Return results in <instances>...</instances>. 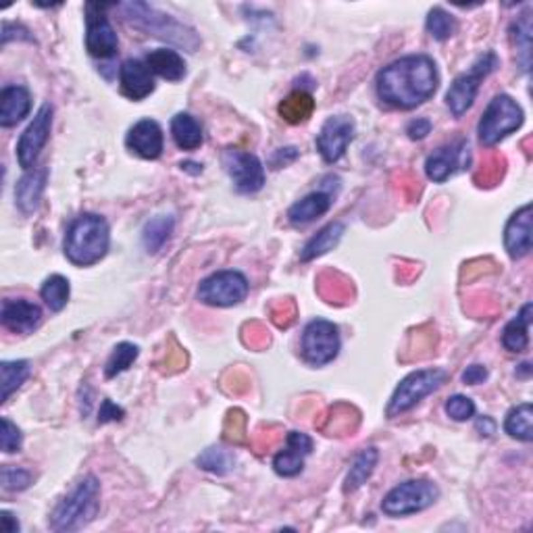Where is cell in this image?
I'll return each mask as SVG.
<instances>
[{
	"label": "cell",
	"mask_w": 533,
	"mask_h": 533,
	"mask_svg": "<svg viewBox=\"0 0 533 533\" xmlns=\"http://www.w3.org/2000/svg\"><path fill=\"white\" fill-rule=\"evenodd\" d=\"M32 111L30 90L23 86H6L0 92V126L13 127Z\"/></svg>",
	"instance_id": "obj_21"
},
{
	"label": "cell",
	"mask_w": 533,
	"mask_h": 533,
	"mask_svg": "<svg viewBox=\"0 0 533 533\" xmlns=\"http://www.w3.org/2000/svg\"><path fill=\"white\" fill-rule=\"evenodd\" d=\"M332 202V194L311 192L309 196H304L303 201L292 204L288 210V221L292 225H309L321 215H325L327 210H330Z\"/></svg>",
	"instance_id": "obj_23"
},
{
	"label": "cell",
	"mask_w": 533,
	"mask_h": 533,
	"mask_svg": "<svg viewBox=\"0 0 533 533\" xmlns=\"http://www.w3.org/2000/svg\"><path fill=\"white\" fill-rule=\"evenodd\" d=\"M248 296V279L240 271H217L198 285V300L210 306H234Z\"/></svg>",
	"instance_id": "obj_9"
},
{
	"label": "cell",
	"mask_w": 533,
	"mask_h": 533,
	"mask_svg": "<svg viewBox=\"0 0 533 533\" xmlns=\"http://www.w3.org/2000/svg\"><path fill=\"white\" fill-rule=\"evenodd\" d=\"M437 84L440 78L434 59L408 54L378 73V97L389 107L411 111L434 97Z\"/></svg>",
	"instance_id": "obj_1"
},
{
	"label": "cell",
	"mask_w": 533,
	"mask_h": 533,
	"mask_svg": "<svg viewBox=\"0 0 533 533\" xmlns=\"http://www.w3.org/2000/svg\"><path fill=\"white\" fill-rule=\"evenodd\" d=\"M427 32L429 36L440 40V42H444V40L453 38L456 30H459V23H456V19L450 15V13L446 9H442V6H435V9H432L427 13Z\"/></svg>",
	"instance_id": "obj_36"
},
{
	"label": "cell",
	"mask_w": 533,
	"mask_h": 533,
	"mask_svg": "<svg viewBox=\"0 0 533 533\" xmlns=\"http://www.w3.org/2000/svg\"><path fill=\"white\" fill-rule=\"evenodd\" d=\"M313 453V440L306 434L290 432L285 437V450L276 454L273 469L282 477L298 475L304 467V456Z\"/></svg>",
	"instance_id": "obj_18"
},
{
	"label": "cell",
	"mask_w": 533,
	"mask_h": 533,
	"mask_svg": "<svg viewBox=\"0 0 533 533\" xmlns=\"http://www.w3.org/2000/svg\"><path fill=\"white\" fill-rule=\"evenodd\" d=\"M354 121L348 115H336L330 117L317 136V150L325 163H336L344 156L346 148L354 140Z\"/></svg>",
	"instance_id": "obj_14"
},
{
	"label": "cell",
	"mask_w": 533,
	"mask_h": 533,
	"mask_svg": "<svg viewBox=\"0 0 533 533\" xmlns=\"http://www.w3.org/2000/svg\"><path fill=\"white\" fill-rule=\"evenodd\" d=\"M0 446L6 454L19 453L22 448V432H19L15 423H11V419L3 416V434H0Z\"/></svg>",
	"instance_id": "obj_40"
},
{
	"label": "cell",
	"mask_w": 533,
	"mask_h": 533,
	"mask_svg": "<svg viewBox=\"0 0 533 533\" xmlns=\"http://www.w3.org/2000/svg\"><path fill=\"white\" fill-rule=\"evenodd\" d=\"M469 159V145L464 140H459L450 146L437 148L434 154H429L425 161V173L432 182L442 183L446 182L448 177L459 173V171L467 169Z\"/></svg>",
	"instance_id": "obj_15"
},
{
	"label": "cell",
	"mask_w": 533,
	"mask_h": 533,
	"mask_svg": "<svg viewBox=\"0 0 533 533\" xmlns=\"http://www.w3.org/2000/svg\"><path fill=\"white\" fill-rule=\"evenodd\" d=\"M446 415L453 421H467L475 415V402L463 394H454L446 400Z\"/></svg>",
	"instance_id": "obj_38"
},
{
	"label": "cell",
	"mask_w": 533,
	"mask_h": 533,
	"mask_svg": "<svg viewBox=\"0 0 533 533\" xmlns=\"http://www.w3.org/2000/svg\"><path fill=\"white\" fill-rule=\"evenodd\" d=\"M504 248L510 258H523L531 250V204H525L504 228Z\"/></svg>",
	"instance_id": "obj_19"
},
{
	"label": "cell",
	"mask_w": 533,
	"mask_h": 533,
	"mask_svg": "<svg viewBox=\"0 0 533 533\" xmlns=\"http://www.w3.org/2000/svg\"><path fill=\"white\" fill-rule=\"evenodd\" d=\"M163 129L154 119H142L127 132L126 145L142 159L154 161L163 153Z\"/></svg>",
	"instance_id": "obj_17"
},
{
	"label": "cell",
	"mask_w": 533,
	"mask_h": 533,
	"mask_svg": "<svg viewBox=\"0 0 533 533\" xmlns=\"http://www.w3.org/2000/svg\"><path fill=\"white\" fill-rule=\"evenodd\" d=\"M234 463H236V456L229 453V450L225 448H207L204 453L198 456L196 464L204 471H209V473H215V475H225L229 473L231 469H234Z\"/></svg>",
	"instance_id": "obj_34"
},
{
	"label": "cell",
	"mask_w": 533,
	"mask_h": 533,
	"mask_svg": "<svg viewBox=\"0 0 533 533\" xmlns=\"http://www.w3.org/2000/svg\"><path fill=\"white\" fill-rule=\"evenodd\" d=\"M138 354H140V348L136 344H129V341H121V344L115 346L105 367L107 378H117L119 373L127 371V369L134 365V360L138 359Z\"/></svg>",
	"instance_id": "obj_37"
},
{
	"label": "cell",
	"mask_w": 533,
	"mask_h": 533,
	"mask_svg": "<svg viewBox=\"0 0 533 533\" xmlns=\"http://www.w3.org/2000/svg\"><path fill=\"white\" fill-rule=\"evenodd\" d=\"M477 432L490 437L491 434H496V421L491 419V416H480V419H477Z\"/></svg>",
	"instance_id": "obj_45"
},
{
	"label": "cell",
	"mask_w": 533,
	"mask_h": 533,
	"mask_svg": "<svg viewBox=\"0 0 533 533\" xmlns=\"http://www.w3.org/2000/svg\"><path fill=\"white\" fill-rule=\"evenodd\" d=\"M105 9L102 5H86V51L97 59H111L119 49V38Z\"/></svg>",
	"instance_id": "obj_12"
},
{
	"label": "cell",
	"mask_w": 533,
	"mask_h": 533,
	"mask_svg": "<svg viewBox=\"0 0 533 533\" xmlns=\"http://www.w3.org/2000/svg\"><path fill=\"white\" fill-rule=\"evenodd\" d=\"M504 432L521 442L533 440V408L529 402L510 408L507 419H504Z\"/></svg>",
	"instance_id": "obj_30"
},
{
	"label": "cell",
	"mask_w": 533,
	"mask_h": 533,
	"mask_svg": "<svg viewBox=\"0 0 533 533\" xmlns=\"http://www.w3.org/2000/svg\"><path fill=\"white\" fill-rule=\"evenodd\" d=\"M145 63L148 70L159 75V78L167 81H180L186 78V63L180 57V52L171 49H156L146 54Z\"/></svg>",
	"instance_id": "obj_24"
},
{
	"label": "cell",
	"mask_w": 533,
	"mask_h": 533,
	"mask_svg": "<svg viewBox=\"0 0 533 533\" xmlns=\"http://www.w3.org/2000/svg\"><path fill=\"white\" fill-rule=\"evenodd\" d=\"M223 167L234 182L238 192L255 194L265 186V167L252 153L228 148L223 153Z\"/></svg>",
	"instance_id": "obj_11"
},
{
	"label": "cell",
	"mask_w": 533,
	"mask_h": 533,
	"mask_svg": "<svg viewBox=\"0 0 533 533\" xmlns=\"http://www.w3.org/2000/svg\"><path fill=\"white\" fill-rule=\"evenodd\" d=\"M173 217L156 215L142 229V244L148 252H159L173 234Z\"/></svg>",
	"instance_id": "obj_31"
},
{
	"label": "cell",
	"mask_w": 533,
	"mask_h": 533,
	"mask_svg": "<svg viewBox=\"0 0 533 533\" xmlns=\"http://www.w3.org/2000/svg\"><path fill=\"white\" fill-rule=\"evenodd\" d=\"M52 115H54L52 105L40 107L36 117H33L30 126L25 127V132L22 134V138H19V142H17V161H19V165L27 171L36 165L40 153H42V148L46 146V142H49V138H51Z\"/></svg>",
	"instance_id": "obj_13"
},
{
	"label": "cell",
	"mask_w": 533,
	"mask_h": 533,
	"mask_svg": "<svg viewBox=\"0 0 533 533\" xmlns=\"http://www.w3.org/2000/svg\"><path fill=\"white\" fill-rule=\"evenodd\" d=\"M46 169H30L27 173L17 182L15 186V202L23 215H32L38 209L42 201L44 188H46Z\"/></svg>",
	"instance_id": "obj_22"
},
{
	"label": "cell",
	"mask_w": 533,
	"mask_h": 533,
	"mask_svg": "<svg viewBox=\"0 0 533 533\" xmlns=\"http://www.w3.org/2000/svg\"><path fill=\"white\" fill-rule=\"evenodd\" d=\"M0 525H3V531L5 533H17L19 531L17 519L13 517L9 510H3V517H0Z\"/></svg>",
	"instance_id": "obj_46"
},
{
	"label": "cell",
	"mask_w": 533,
	"mask_h": 533,
	"mask_svg": "<svg viewBox=\"0 0 533 533\" xmlns=\"http://www.w3.org/2000/svg\"><path fill=\"white\" fill-rule=\"evenodd\" d=\"M100 509V483L88 475L54 507L49 519L54 531H78L94 521Z\"/></svg>",
	"instance_id": "obj_3"
},
{
	"label": "cell",
	"mask_w": 533,
	"mask_h": 533,
	"mask_svg": "<svg viewBox=\"0 0 533 533\" xmlns=\"http://www.w3.org/2000/svg\"><path fill=\"white\" fill-rule=\"evenodd\" d=\"M0 373H3V402H6L9 396L30 378V363L27 360H5L0 365Z\"/></svg>",
	"instance_id": "obj_35"
},
{
	"label": "cell",
	"mask_w": 533,
	"mask_h": 533,
	"mask_svg": "<svg viewBox=\"0 0 533 533\" xmlns=\"http://www.w3.org/2000/svg\"><path fill=\"white\" fill-rule=\"evenodd\" d=\"M340 332L332 321L315 319L304 327L303 333V357L309 365H327L340 352Z\"/></svg>",
	"instance_id": "obj_10"
},
{
	"label": "cell",
	"mask_w": 533,
	"mask_h": 533,
	"mask_svg": "<svg viewBox=\"0 0 533 533\" xmlns=\"http://www.w3.org/2000/svg\"><path fill=\"white\" fill-rule=\"evenodd\" d=\"M296 159H298V150L294 148V146H288V148H279L277 153L271 156V165L276 167V169H279V167L288 165V163L296 161Z\"/></svg>",
	"instance_id": "obj_44"
},
{
	"label": "cell",
	"mask_w": 533,
	"mask_h": 533,
	"mask_svg": "<svg viewBox=\"0 0 533 533\" xmlns=\"http://www.w3.org/2000/svg\"><path fill=\"white\" fill-rule=\"evenodd\" d=\"M123 408L115 405L113 400L105 398L102 400V407H100V413H98V423H108V421H121L123 419Z\"/></svg>",
	"instance_id": "obj_41"
},
{
	"label": "cell",
	"mask_w": 533,
	"mask_h": 533,
	"mask_svg": "<svg viewBox=\"0 0 533 533\" xmlns=\"http://www.w3.org/2000/svg\"><path fill=\"white\" fill-rule=\"evenodd\" d=\"M121 92L129 100H145L154 92V78L146 63L138 59H127L119 71Z\"/></svg>",
	"instance_id": "obj_20"
},
{
	"label": "cell",
	"mask_w": 533,
	"mask_h": 533,
	"mask_svg": "<svg viewBox=\"0 0 533 533\" xmlns=\"http://www.w3.org/2000/svg\"><path fill=\"white\" fill-rule=\"evenodd\" d=\"M121 11L129 23H134L136 27H140V30L153 33V36L156 38L167 40V42H173L177 46H183V49L190 52H194L198 49V44H201V40H198L192 27L183 25L171 15L156 11L154 6L145 5V3H127V5H121Z\"/></svg>",
	"instance_id": "obj_4"
},
{
	"label": "cell",
	"mask_w": 533,
	"mask_h": 533,
	"mask_svg": "<svg viewBox=\"0 0 533 533\" xmlns=\"http://www.w3.org/2000/svg\"><path fill=\"white\" fill-rule=\"evenodd\" d=\"M70 279L63 276H51L46 282L42 284V290H40V296L49 306L51 311L59 313L63 311L67 306V300H70Z\"/></svg>",
	"instance_id": "obj_33"
},
{
	"label": "cell",
	"mask_w": 533,
	"mask_h": 533,
	"mask_svg": "<svg viewBox=\"0 0 533 533\" xmlns=\"http://www.w3.org/2000/svg\"><path fill=\"white\" fill-rule=\"evenodd\" d=\"M407 134L411 136V140H423L427 134H432V121H429V119H413L407 126Z\"/></svg>",
	"instance_id": "obj_43"
},
{
	"label": "cell",
	"mask_w": 533,
	"mask_h": 533,
	"mask_svg": "<svg viewBox=\"0 0 533 533\" xmlns=\"http://www.w3.org/2000/svg\"><path fill=\"white\" fill-rule=\"evenodd\" d=\"M313 111H315V100L309 92L296 90L292 92L290 97H285L279 105V115H282L284 121L292 123V126H298V123H304L311 117Z\"/></svg>",
	"instance_id": "obj_29"
},
{
	"label": "cell",
	"mask_w": 533,
	"mask_h": 533,
	"mask_svg": "<svg viewBox=\"0 0 533 533\" xmlns=\"http://www.w3.org/2000/svg\"><path fill=\"white\" fill-rule=\"evenodd\" d=\"M32 473L17 467H3V488L6 491H22L30 488Z\"/></svg>",
	"instance_id": "obj_39"
},
{
	"label": "cell",
	"mask_w": 533,
	"mask_h": 533,
	"mask_svg": "<svg viewBox=\"0 0 533 533\" xmlns=\"http://www.w3.org/2000/svg\"><path fill=\"white\" fill-rule=\"evenodd\" d=\"M485 379H488V369L483 365H471L463 373V381L469 386H480Z\"/></svg>",
	"instance_id": "obj_42"
},
{
	"label": "cell",
	"mask_w": 533,
	"mask_h": 533,
	"mask_svg": "<svg viewBox=\"0 0 533 533\" xmlns=\"http://www.w3.org/2000/svg\"><path fill=\"white\" fill-rule=\"evenodd\" d=\"M446 379L448 373L444 369H419V371L407 375L398 384V388L394 389L392 398L388 402L386 415L389 419H394V416L411 411L425 396L435 392Z\"/></svg>",
	"instance_id": "obj_6"
},
{
	"label": "cell",
	"mask_w": 533,
	"mask_h": 533,
	"mask_svg": "<svg viewBox=\"0 0 533 533\" xmlns=\"http://www.w3.org/2000/svg\"><path fill=\"white\" fill-rule=\"evenodd\" d=\"M171 136L182 150H196L204 140L202 126L190 113H177L171 119Z\"/></svg>",
	"instance_id": "obj_25"
},
{
	"label": "cell",
	"mask_w": 533,
	"mask_h": 533,
	"mask_svg": "<svg viewBox=\"0 0 533 533\" xmlns=\"http://www.w3.org/2000/svg\"><path fill=\"white\" fill-rule=\"evenodd\" d=\"M531 323V303L523 304V309L519 315L510 321V323L504 327L502 332V346L507 348L509 352H525L529 346V330Z\"/></svg>",
	"instance_id": "obj_26"
},
{
	"label": "cell",
	"mask_w": 533,
	"mask_h": 533,
	"mask_svg": "<svg viewBox=\"0 0 533 533\" xmlns=\"http://www.w3.org/2000/svg\"><path fill=\"white\" fill-rule=\"evenodd\" d=\"M0 321L13 333H32L42 323V309L25 298H6L0 311Z\"/></svg>",
	"instance_id": "obj_16"
},
{
	"label": "cell",
	"mask_w": 533,
	"mask_h": 533,
	"mask_svg": "<svg viewBox=\"0 0 533 533\" xmlns=\"http://www.w3.org/2000/svg\"><path fill=\"white\" fill-rule=\"evenodd\" d=\"M496 67H498L496 54L485 52L475 61L473 65H471V70L467 73L459 75V78L453 81V86H450L446 92V105L454 117H461V115H464L471 107H473L482 81L488 78Z\"/></svg>",
	"instance_id": "obj_8"
},
{
	"label": "cell",
	"mask_w": 533,
	"mask_h": 533,
	"mask_svg": "<svg viewBox=\"0 0 533 533\" xmlns=\"http://www.w3.org/2000/svg\"><path fill=\"white\" fill-rule=\"evenodd\" d=\"M111 246V229L105 217L86 213L75 217L65 234V257L78 266H90L105 258Z\"/></svg>",
	"instance_id": "obj_2"
},
{
	"label": "cell",
	"mask_w": 533,
	"mask_h": 533,
	"mask_svg": "<svg viewBox=\"0 0 533 533\" xmlns=\"http://www.w3.org/2000/svg\"><path fill=\"white\" fill-rule=\"evenodd\" d=\"M344 229H346L344 223H338V221L325 225L319 234L313 236L311 240L304 244L303 252H300V261H313V258H317L321 255H325V252L336 248L341 240V236H344Z\"/></svg>",
	"instance_id": "obj_27"
},
{
	"label": "cell",
	"mask_w": 533,
	"mask_h": 533,
	"mask_svg": "<svg viewBox=\"0 0 533 533\" xmlns=\"http://www.w3.org/2000/svg\"><path fill=\"white\" fill-rule=\"evenodd\" d=\"M523 108L515 98H510L509 94H498L483 111L477 126L480 142L483 146H496L523 126Z\"/></svg>",
	"instance_id": "obj_5"
},
{
	"label": "cell",
	"mask_w": 533,
	"mask_h": 533,
	"mask_svg": "<svg viewBox=\"0 0 533 533\" xmlns=\"http://www.w3.org/2000/svg\"><path fill=\"white\" fill-rule=\"evenodd\" d=\"M437 498H440V488L434 482L408 480L388 491L384 500H381V510L388 517L415 515V512L432 507Z\"/></svg>",
	"instance_id": "obj_7"
},
{
	"label": "cell",
	"mask_w": 533,
	"mask_h": 533,
	"mask_svg": "<svg viewBox=\"0 0 533 533\" xmlns=\"http://www.w3.org/2000/svg\"><path fill=\"white\" fill-rule=\"evenodd\" d=\"M512 42L517 46V52H519V61H521V70L523 71H529V65H531V13H523L521 17L517 19L515 23H512Z\"/></svg>",
	"instance_id": "obj_32"
},
{
	"label": "cell",
	"mask_w": 533,
	"mask_h": 533,
	"mask_svg": "<svg viewBox=\"0 0 533 533\" xmlns=\"http://www.w3.org/2000/svg\"><path fill=\"white\" fill-rule=\"evenodd\" d=\"M378 461H379L378 448L369 446V448L360 450V453L357 454V459L352 461L351 471H348V475H346V483H344L346 494H348V491L359 490L360 485L367 483L369 477L373 475L375 467H378Z\"/></svg>",
	"instance_id": "obj_28"
}]
</instances>
